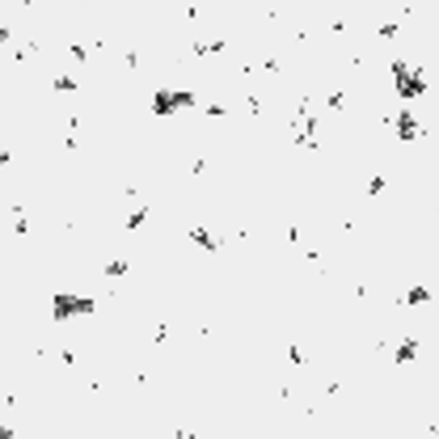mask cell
<instances>
[{"label":"cell","instance_id":"1","mask_svg":"<svg viewBox=\"0 0 439 439\" xmlns=\"http://www.w3.org/2000/svg\"><path fill=\"white\" fill-rule=\"evenodd\" d=\"M0 42H9V30H0Z\"/></svg>","mask_w":439,"mask_h":439}]
</instances>
